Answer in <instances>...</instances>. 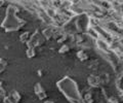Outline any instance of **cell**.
Wrapping results in <instances>:
<instances>
[{
  "instance_id": "6da1fadb",
  "label": "cell",
  "mask_w": 123,
  "mask_h": 103,
  "mask_svg": "<svg viewBox=\"0 0 123 103\" xmlns=\"http://www.w3.org/2000/svg\"><path fill=\"white\" fill-rule=\"evenodd\" d=\"M35 93H36V95L38 96V98H39L40 100H44V99H46V97H47L45 91L43 90V88L40 86V83H37V85L35 86Z\"/></svg>"
},
{
  "instance_id": "7a4b0ae2",
  "label": "cell",
  "mask_w": 123,
  "mask_h": 103,
  "mask_svg": "<svg viewBox=\"0 0 123 103\" xmlns=\"http://www.w3.org/2000/svg\"><path fill=\"white\" fill-rule=\"evenodd\" d=\"M7 97H8L13 103H18L22 100V96L18 94V91H12V92H10L8 95H7Z\"/></svg>"
},
{
  "instance_id": "3957f363",
  "label": "cell",
  "mask_w": 123,
  "mask_h": 103,
  "mask_svg": "<svg viewBox=\"0 0 123 103\" xmlns=\"http://www.w3.org/2000/svg\"><path fill=\"white\" fill-rule=\"evenodd\" d=\"M29 39H30V33L29 32H24V33L21 34L20 40L22 41L23 43H27L29 41Z\"/></svg>"
},
{
  "instance_id": "277c9868",
  "label": "cell",
  "mask_w": 123,
  "mask_h": 103,
  "mask_svg": "<svg viewBox=\"0 0 123 103\" xmlns=\"http://www.w3.org/2000/svg\"><path fill=\"white\" fill-rule=\"evenodd\" d=\"M26 54H27V57H28L29 59H32V58L35 57L36 52H35V49H34L33 48H28V49H27V52H26Z\"/></svg>"
},
{
  "instance_id": "5b68a950",
  "label": "cell",
  "mask_w": 123,
  "mask_h": 103,
  "mask_svg": "<svg viewBox=\"0 0 123 103\" xmlns=\"http://www.w3.org/2000/svg\"><path fill=\"white\" fill-rule=\"evenodd\" d=\"M6 65H7V62H6V61L3 60V59H0V74H1L2 72L5 70Z\"/></svg>"
},
{
  "instance_id": "8992f818",
  "label": "cell",
  "mask_w": 123,
  "mask_h": 103,
  "mask_svg": "<svg viewBox=\"0 0 123 103\" xmlns=\"http://www.w3.org/2000/svg\"><path fill=\"white\" fill-rule=\"evenodd\" d=\"M43 35H44V37L46 38V39H49L51 36H52V33H51V30L49 29V28H47V29H45V30H43Z\"/></svg>"
},
{
  "instance_id": "52a82bcc",
  "label": "cell",
  "mask_w": 123,
  "mask_h": 103,
  "mask_svg": "<svg viewBox=\"0 0 123 103\" xmlns=\"http://www.w3.org/2000/svg\"><path fill=\"white\" fill-rule=\"evenodd\" d=\"M6 96H7V95H6L5 90L3 89V88H1V89H0V102H2L3 99H4Z\"/></svg>"
},
{
  "instance_id": "ba28073f",
  "label": "cell",
  "mask_w": 123,
  "mask_h": 103,
  "mask_svg": "<svg viewBox=\"0 0 123 103\" xmlns=\"http://www.w3.org/2000/svg\"><path fill=\"white\" fill-rule=\"evenodd\" d=\"M77 56L78 57H80V60H85V59H87V55L86 54H84V52L83 51H80L79 53H77Z\"/></svg>"
},
{
  "instance_id": "9c48e42d",
  "label": "cell",
  "mask_w": 123,
  "mask_h": 103,
  "mask_svg": "<svg viewBox=\"0 0 123 103\" xmlns=\"http://www.w3.org/2000/svg\"><path fill=\"white\" fill-rule=\"evenodd\" d=\"M69 45H67V44H65V45H63V47H62L61 48H60V53H62V54H64V53H67L68 51H69Z\"/></svg>"
},
{
  "instance_id": "30bf717a",
  "label": "cell",
  "mask_w": 123,
  "mask_h": 103,
  "mask_svg": "<svg viewBox=\"0 0 123 103\" xmlns=\"http://www.w3.org/2000/svg\"><path fill=\"white\" fill-rule=\"evenodd\" d=\"M2 102H3V103H13V102L11 101L10 99H9L8 97H7V96H6L4 99H3V101H2Z\"/></svg>"
},
{
  "instance_id": "8fae6325",
  "label": "cell",
  "mask_w": 123,
  "mask_h": 103,
  "mask_svg": "<svg viewBox=\"0 0 123 103\" xmlns=\"http://www.w3.org/2000/svg\"><path fill=\"white\" fill-rule=\"evenodd\" d=\"M4 4H5V1H4V0H0V8H1L2 6H4Z\"/></svg>"
},
{
  "instance_id": "7c38bea8",
  "label": "cell",
  "mask_w": 123,
  "mask_h": 103,
  "mask_svg": "<svg viewBox=\"0 0 123 103\" xmlns=\"http://www.w3.org/2000/svg\"><path fill=\"white\" fill-rule=\"evenodd\" d=\"M38 76H40V77L42 76V71L41 70H38Z\"/></svg>"
},
{
  "instance_id": "4fadbf2b",
  "label": "cell",
  "mask_w": 123,
  "mask_h": 103,
  "mask_svg": "<svg viewBox=\"0 0 123 103\" xmlns=\"http://www.w3.org/2000/svg\"><path fill=\"white\" fill-rule=\"evenodd\" d=\"M44 103H53V102L52 101H45Z\"/></svg>"
},
{
  "instance_id": "5bb4252c",
  "label": "cell",
  "mask_w": 123,
  "mask_h": 103,
  "mask_svg": "<svg viewBox=\"0 0 123 103\" xmlns=\"http://www.w3.org/2000/svg\"><path fill=\"white\" fill-rule=\"evenodd\" d=\"M0 103H3V102H0Z\"/></svg>"
}]
</instances>
